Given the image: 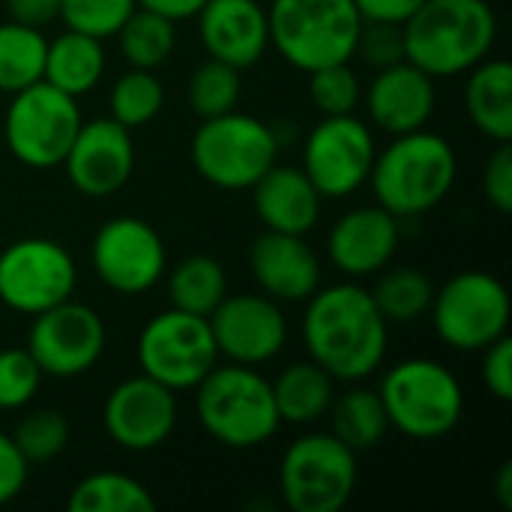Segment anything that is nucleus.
Segmentation results:
<instances>
[{
    "label": "nucleus",
    "instance_id": "e433bc0d",
    "mask_svg": "<svg viewBox=\"0 0 512 512\" xmlns=\"http://www.w3.org/2000/svg\"><path fill=\"white\" fill-rule=\"evenodd\" d=\"M138 9V0H60V18L66 30L93 36V39H114L123 21Z\"/></svg>",
    "mask_w": 512,
    "mask_h": 512
},
{
    "label": "nucleus",
    "instance_id": "a211bd4d",
    "mask_svg": "<svg viewBox=\"0 0 512 512\" xmlns=\"http://www.w3.org/2000/svg\"><path fill=\"white\" fill-rule=\"evenodd\" d=\"M60 168L69 186L84 198L117 195L135 174L132 129L120 126L114 117L84 120Z\"/></svg>",
    "mask_w": 512,
    "mask_h": 512
},
{
    "label": "nucleus",
    "instance_id": "58836bf2",
    "mask_svg": "<svg viewBox=\"0 0 512 512\" xmlns=\"http://www.w3.org/2000/svg\"><path fill=\"white\" fill-rule=\"evenodd\" d=\"M354 57H360L369 69H387L393 63L405 60V33L402 24H384V21H363V30L357 36Z\"/></svg>",
    "mask_w": 512,
    "mask_h": 512
},
{
    "label": "nucleus",
    "instance_id": "0eeeda50",
    "mask_svg": "<svg viewBox=\"0 0 512 512\" xmlns=\"http://www.w3.org/2000/svg\"><path fill=\"white\" fill-rule=\"evenodd\" d=\"M270 45L300 72L354 60L363 18L354 0H270Z\"/></svg>",
    "mask_w": 512,
    "mask_h": 512
},
{
    "label": "nucleus",
    "instance_id": "a19ab883",
    "mask_svg": "<svg viewBox=\"0 0 512 512\" xmlns=\"http://www.w3.org/2000/svg\"><path fill=\"white\" fill-rule=\"evenodd\" d=\"M483 363H480V378L483 387L489 390V396H495L498 402H510L512 399V339L510 333L495 339L489 348L480 351Z\"/></svg>",
    "mask_w": 512,
    "mask_h": 512
},
{
    "label": "nucleus",
    "instance_id": "bb28decb",
    "mask_svg": "<svg viewBox=\"0 0 512 512\" xmlns=\"http://www.w3.org/2000/svg\"><path fill=\"white\" fill-rule=\"evenodd\" d=\"M327 417H330V435H336L354 453L375 450L390 432V420L378 390L363 387V381L351 384L345 393H336Z\"/></svg>",
    "mask_w": 512,
    "mask_h": 512
},
{
    "label": "nucleus",
    "instance_id": "f3484780",
    "mask_svg": "<svg viewBox=\"0 0 512 512\" xmlns=\"http://www.w3.org/2000/svg\"><path fill=\"white\" fill-rule=\"evenodd\" d=\"M177 417V393L141 372L114 384L102 405L105 435L126 453L159 450L174 435Z\"/></svg>",
    "mask_w": 512,
    "mask_h": 512
},
{
    "label": "nucleus",
    "instance_id": "c03bdc74",
    "mask_svg": "<svg viewBox=\"0 0 512 512\" xmlns=\"http://www.w3.org/2000/svg\"><path fill=\"white\" fill-rule=\"evenodd\" d=\"M426 0H354L363 21L405 24Z\"/></svg>",
    "mask_w": 512,
    "mask_h": 512
},
{
    "label": "nucleus",
    "instance_id": "c85d7f7f",
    "mask_svg": "<svg viewBox=\"0 0 512 512\" xmlns=\"http://www.w3.org/2000/svg\"><path fill=\"white\" fill-rule=\"evenodd\" d=\"M66 507L69 512H156V498L123 471H93L72 486Z\"/></svg>",
    "mask_w": 512,
    "mask_h": 512
},
{
    "label": "nucleus",
    "instance_id": "72a5a7b5",
    "mask_svg": "<svg viewBox=\"0 0 512 512\" xmlns=\"http://www.w3.org/2000/svg\"><path fill=\"white\" fill-rule=\"evenodd\" d=\"M240 96H243L240 69H234L222 60H213V57L198 63L186 81V102L198 120L234 111L240 105Z\"/></svg>",
    "mask_w": 512,
    "mask_h": 512
},
{
    "label": "nucleus",
    "instance_id": "473e14b6",
    "mask_svg": "<svg viewBox=\"0 0 512 512\" xmlns=\"http://www.w3.org/2000/svg\"><path fill=\"white\" fill-rule=\"evenodd\" d=\"M165 108V84L150 69H132L117 75L108 90V117L126 129H141L153 123Z\"/></svg>",
    "mask_w": 512,
    "mask_h": 512
},
{
    "label": "nucleus",
    "instance_id": "39448f33",
    "mask_svg": "<svg viewBox=\"0 0 512 512\" xmlns=\"http://www.w3.org/2000/svg\"><path fill=\"white\" fill-rule=\"evenodd\" d=\"M378 396L390 429L411 441L447 438L465 417V390L459 375L432 357L393 363L378 384Z\"/></svg>",
    "mask_w": 512,
    "mask_h": 512
},
{
    "label": "nucleus",
    "instance_id": "ea45409f",
    "mask_svg": "<svg viewBox=\"0 0 512 512\" xmlns=\"http://www.w3.org/2000/svg\"><path fill=\"white\" fill-rule=\"evenodd\" d=\"M480 186H483V198L489 201V207H495L498 213H510L512 210V141L495 144V150H492V153H489V159L483 162Z\"/></svg>",
    "mask_w": 512,
    "mask_h": 512
},
{
    "label": "nucleus",
    "instance_id": "f704fd0d",
    "mask_svg": "<svg viewBox=\"0 0 512 512\" xmlns=\"http://www.w3.org/2000/svg\"><path fill=\"white\" fill-rule=\"evenodd\" d=\"M69 438H72L69 420L57 408H30L12 432L15 447L21 450L30 468L60 459L69 447Z\"/></svg>",
    "mask_w": 512,
    "mask_h": 512
},
{
    "label": "nucleus",
    "instance_id": "dca6fc26",
    "mask_svg": "<svg viewBox=\"0 0 512 512\" xmlns=\"http://www.w3.org/2000/svg\"><path fill=\"white\" fill-rule=\"evenodd\" d=\"M210 330L216 339L219 360L240 366H267L288 345V318L282 303L261 291L225 294V300L210 312Z\"/></svg>",
    "mask_w": 512,
    "mask_h": 512
},
{
    "label": "nucleus",
    "instance_id": "412c9836",
    "mask_svg": "<svg viewBox=\"0 0 512 512\" xmlns=\"http://www.w3.org/2000/svg\"><path fill=\"white\" fill-rule=\"evenodd\" d=\"M363 105L369 126L384 135H405L429 126L438 108V81L420 66L402 60L378 69L363 90Z\"/></svg>",
    "mask_w": 512,
    "mask_h": 512
},
{
    "label": "nucleus",
    "instance_id": "2f4dec72",
    "mask_svg": "<svg viewBox=\"0 0 512 512\" xmlns=\"http://www.w3.org/2000/svg\"><path fill=\"white\" fill-rule=\"evenodd\" d=\"M48 36L39 27L0 21V93L12 96L45 75Z\"/></svg>",
    "mask_w": 512,
    "mask_h": 512
},
{
    "label": "nucleus",
    "instance_id": "7ed1b4c3",
    "mask_svg": "<svg viewBox=\"0 0 512 512\" xmlns=\"http://www.w3.org/2000/svg\"><path fill=\"white\" fill-rule=\"evenodd\" d=\"M498 15L489 0H426L405 24V60L435 81L459 78L498 45Z\"/></svg>",
    "mask_w": 512,
    "mask_h": 512
},
{
    "label": "nucleus",
    "instance_id": "ddd939ff",
    "mask_svg": "<svg viewBox=\"0 0 512 512\" xmlns=\"http://www.w3.org/2000/svg\"><path fill=\"white\" fill-rule=\"evenodd\" d=\"M375 153L378 141L363 117L333 114L321 117L309 129L300 168L324 201H342L357 195L369 183Z\"/></svg>",
    "mask_w": 512,
    "mask_h": 512
},
{
    "label": "nucleus",
    "instance_id": "f257e3e1",
    "mask_svg": "<svg viewBox=\"0 0 512 512\" xmlns=\"http://www.w3.org/2000/svg\"><path fill=\"white\" fill-rule=\"evenodd\" d=\"M300 336L309 360L342 384L372 378L390 351V324L357 279L321 285L303 303Z\"/></svg>",
    "mask_w": 512,
    "mask_h": 512
},
{
    "label": "nucleus",
    "instance_id": "f8f14e48",
    "mask_svg": "<svg viewBox=\"0 0 512 512\" xmlns=\"http://www.w3.org/2000/svg\"><path fill=\"white\" fill-rule=\"evenodd\" d=\"M78 288V264L72 252L51 237H18L0 249V306L33 318Z\"/></svg>",
    "mask_w": 512,
    "mask_h": 512
},
{
    "label": "nucleus",
    "instance_id": "9d476101",
    "mask_svg": "<svg viewBox=\"0 0 512 512\" xmlns=\"http://www.w3.org/2000/svg\"><path fill=\"white\" fill-rule=\"evenodd\" d=\"M510 291L486 270L453 273L432 297L435 336L459 354H480L495 339L510 333Z\"/></svg>",
    "mask_w": 512,
    "mask_h": 512
},
{
    "label": "nucleus",
    "instance_id": "2eb2a0df",
    "mask_svg": "<svg viewBox=\"0 0 512 512\" xmlns=\"http://www.w3.org/2000/svg\"><path fill=\"white\" fill-rule=\"evenodd\" d=\"M108 330L102 315L78 300H63L33 315L24 348L45 378L72 381L87 375L105 354Z\"/></svg>",
    "mask_w": 512,
    "mask_h": 512
},
{
    "label": "nucleus",
    "instance_id": "aec40b11",
    "mask_svg": "<svg viewBox=\"0 0 512 512\" xmlns=\"http://www.w3.org/2000/svg\"><path fill=\"white\" fill-rule=\"evenodd\" d=\"M249 273L261 294L276 303H306L321 285V258L303 234L261 231L249 246Z\"/></svg>",
    "mask_w": 512,
    "mask_h": 512
},
{
    "label": "nucleus",
    "instance_id": "c9c22d12",
    "mask_svg": "<svg viewBox=\"0 0 512 512\" xmlns=\"http://www.w3.org/2000/svg\"><path fill=\"white\" fill-rule=\"evenodd\" d=\"M306 93H309L312 108L321 117L357 114L360 105H363V81H360L357 69L351 66V60L330 63V66H321V69L309 72Z\"/></svg>",
    "mask_w": 512,
    "mask_h": 512
},
{
    "label": "nucleus",
    "instance_id": "9b49d317",
    "mask_svg": "<svg viewBox=\"0 0 512 512\" xmlns=\"http://www.w3.org/2000/svg\"><path fill=\"white\" fill-rule=\"evenodd\" d=\"M135 360L141 375L165 384L174 393H189L219 363L216 339L204 315L162 309L138 333Z\"/></svg>",
    "mask_w": 512,
    "mask_h": 512
},
{
    "label": "nucleus",
    "instance_id": "20e7f679",
    "mask_svg": "<svg viewBox=\"0 0 512 512\" xmlns=\"http://www.w3.org/2000/svg\"><path fill=\"white\" fill-rule=\"evenodd\" d=\"M192 393L201 429L228 450L264 447L282 429L273 387L255 366L216 363Z\"/></svg>",
    "mask_w": 512,
    "mask_h": 512
},
{
    "label": "nucleus",
    "instance_id": "4be33fe9",
    "mask_svg": "<svg viewBox=\"0 0 512 512\" xmlns=\"http://www.w3.org/2000/svg\"><path fill=\"white\" fill-rule=\"evenodd\" d=\"M195 21L207 57L240 72L258 66L270 51V18L261 0H207Z\"/></svg>",
    "mask_w": 512,
    "mask_h": 512
},
{
    "label": "nucleus",
    "instance_id": "4468645a",
    "mask_svg": "<svg viewBox=\"0 0 512 512\" xmlns=\"http://www.w3.org/2000/svg\"><path fill=\"white\" fill-rule=\"evenodd\" d=\"M90 267L108 291L141 297L165 279L168 249L147 219L111 216L90 240Z\"/></svg>",
    "mask_w": 512,
    "mask_h": 512
},
{
    "label": "nucleus",
    "instance_id": "423d86ee",
    "mask_svg": "<svg viewBox=\"0 0 512 512\" xmlns=\"http://www.w3.org/2000/svg\"><path fill=\"white\" fill-rule=\"evenodd\" d=\"M189 159L195 174L213 189L249 192L279 162V135L267 120L234 108L198 123Z\"/></svg>",
    "mask_w": 512,
    "mask_h": 512
},
{
    "label": "nucleus",
    "instance_id": "c756f323",
    "mask_svg": "<svg viewBox=\"0 0 512 512\" xmlns=\"http://www.w3.org/2000/svg\"><path fill=\"white\" fill-rule=\"evenodd\" d=\"M114 39L126 66L156 72L177 51V21L138 6L114 33Z\"/></svg>",
    "mask_w": 512,
    "mask_h": 512
},
{
    "label": "nucleus",
    "instance_id": "f03ea898",
    "mask_svg": "<svg viewBox=\"0 0 512 512\" xmlns=\"http://www.w3.org/2000/svg\"><path fill=\"white\" fill-rule=\"evenodd\" d=\"M459 177L456 147L432 132L414 129L393 135L387 147H378L369 183L375 204L390 210L396 219L426 216L453 192Z\"/></svg>",
    "mask_w": 512,
    "mask_h": 512
},
{
    "label": "nucleus",
    "instance_id": "a878e982",
    "mask_svg": "<svg viewBox=\"0 0 512 512\" xmlns=\"http://www.w3.org/2000/svg\"><path fill=\"white\" fill-rule=\"evenodd\" d=\"M105 69H108V54L102 39L75 30H63L60 36L48 39L42 81H48L51 87L81 99L102 84Z\"/></svg>",
    "mask_w": 512,
    "mask_h": 512
},
{
    "label": "nucleus",
    "instance_id": "49530a36",
    "mask_svg": "<svg viewBox=\"0 0 512 512\" xmlns=\"http://www.w3.org/2000/svg\"><path fill=\"white\" fill-rule=\"evenodd\" d=\"M495 498L501 510L512 512V462H504L495 474Z\"/></svg>",
    "mask_w": 512,
    "mask_h": 512
},
{
    "label": "nucleus",
    "instance_id": "de8ad7c7",
    "mask_svg": "<svg viewBox=\"0 0 512 512\" xmlns=\"http://www.w3.org/2000/svg\"><path fill=\"white\" fill-rule=\"evenodd\" d=\"M0 114H3V105H0Z\"/></svg>",
    "mask_w": 512,
    "mask_h": 512
},
{
    "label": "nucleus",
    "instance_id": "6ab92c4d",
    "mask_svg": "<svg viewBox=\"0 0 512 512\" xmlns=\"http://www.w3.org/2000/svg\"><path fill=\"white\" fill-rule=\"evenodd\" d=\"M402 240L399 219L381 204L345 210L327 234V258L345 279H372L393 264Z\"/></svg>",
    "mask_w": 512,
    "mask_h": 512
},
{
    "label": "nucleus",
    "instance_id": "79ce46f5",
    "mask_svg": "<svg viewBox=\"0 0 512 512\" xmlns=\"http://www.w3.org/2000/svg\"><path fill=\"white\" fill-rule=\"evenodd\" d=\"M27 477H30L27 459H24L21 450L15 447L12 435L0 429V507L12 504V501L24 492Z\"/></svg>",
    "mask_w": 512,
    "mask_h": 512
},
{
    "label": "nucleus",
    "instance_id": "5701e85b",
    "mask_svg": "<svg viewBox=\"0 0 512 512\" xmlns=\"http://www.w3.org/2000/svg\"><path fill=\"white\" fill-rule=\"evenodd\" d=\"M252 207L258 222L267 231L285 234H309L321 222L324 198L306 177L300 165L276 162L255 186H252Z\"/></svg>",
    "mask_w": 512,
    "mask_h": 512
},
{
    "label": "nucleus",
    "instance_id": "37998d69",
    "mask_svg": "<svg viewBox=\"0 0 512 512\" xmlns=\"http://www.w3.org/2000/svg\"><path fill=\"white\" fill-rule=\"evenodd\" d=\"M6 18L27 27H51L60 18V0H3Z\"/></svg>",
    "mask_w": 512,
    "mask_h": 512
},
{
    "label": "nucleus",
    "instance_id": "b1692460",
    "mask_svg": "<svg viewBox=\"0 0 512 512\" xmlns=\"http://www.w3.org/2000/svg\"><path fill=\"white\" fill-rule=\"evenodd\" d=\"M465 111L474 129L492 144L512 141V66L507 57H486L465 72Z\"/></svg>",
    "mask_w": 512,
    "mask_h": 512
},
{
    "label": "nucleus",
    "instance_id": "a18cd8bd",
    "mask_svg": "<svg viewBox=\"0 0 512 512\" xmlns=\"http://www.w3.org/2000/svg\"><path fill=\"white\" fill-rule=\"evenodd\" d=\"M204 3L207 0H138L141 9H153V12H159V15H165V18H171L177 24L195 18Z\"/></svg>",
    "mask_w": 512,
    "mask_h": 512
},
{
    "label": "nucleus",
    "instance_id": "6e6552de",
    "mask_svg": "<svg viewBox=\"0 0 512 512\" xmlns=\"http://www.w3.org/2000/svg\"><path fill=\"white\" fill-rule=\"evenodd\" d=\"M84 123L75 96L36 81L9 96L0 114V135L15 162L33 171L60 168Z\"/></svg>",
    "mask_w": 512,
    "mask_h": 512
},
{
    "label": "nucleus",
    "instance_id": "cd10ccee",
    "mask_svg": "<svg viewBox=\"0 0 512 512\" xmlns=\"http://www.w3.org/2000/svg\"><path fill=\"white\" fill-rule=\"evenodd\" d=\"M165 282H168V303L174 309L204 318H210V312L228 294V273L222 261L204 252L180 258L171 270H165Z\"/></svg>",
    "mask_w": 512,
    "mask_h": 512
},
{
    "label": "nucleus",
    "instance_id": "1a4fd4ad",
    "mask_svg": "<svg viewBox=\"0 0 512 512\" xmlns=\"http://www.w3.org/2000/svg\"><path fill=\"white\" fill-rule=\"evenodd\" d=\"M357 480V453L330 432L300 435L279 459V498L291 512H342Z\"/></svg>",
    "mask_w": 512,
    "mask_h": 512
},
{
    "label": "nucleus",
    "instance_id": "7c9ffc66",
    "mask_svg": "<svg viewBox=\"0 0 512 512\" xmlns=\"http://www.w3.org/2000/svg\"><path fill=\"white\" fill-rule=\"evenodd\" d=\"M372 291V300L378 312L387 318L390 327L396 324H414L429 315L435 282L420 267H384L378 273V282Z\"/></svg>",
    "mask_w": 512,
    "mask_h": 512
},
{
    "label": "nucleus",
    "instance_id": "4c0bfd02",
    "mask_svg": "<svg viewBox=\"0 0 512 512\" xmlns=\"http://www.w3.org/2000/svg\"><path fill=\"white\" fill-rule=\"evenodd\" d=\"M42 369L27 348H0V411H24L42 387Z\"/></svg>",
    "mask_w": 512,
    "mask_h": 512
},
{
    "label": "nucleus",
    "instance_id": "393cba45",
    "mask_svg": "<svg viewBox=\"0 0 512 512\" xmlns=\"http://www.w3.org/2000/svg\"><path fill=\"white\" fill-rule=\"evenodd\" d=\"M336 384L339 381L309 357L288 363L276 375V381H270L282 426H312L327 417L336 396Z\"/></svg>",
    "mask_w": 512,
    "mask_h": 512
}]
</instances>
